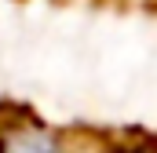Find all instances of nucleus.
<instances>
[{
  "label": "nucleus",
  "instance_id": "obj_1",
  "mask_svg": "<svg viewBox=\"0 0 157 153\" xmlns=\"http://www.w3.org/2000/svg\"><path fill=\"white\" fill-rule=\"evenodd\" d=\"M4 153H77L70 150V142L55 131V128H48V124H40L33 117H22V120H4Z\"/></svg>",
  "mask_w": 157,
  "mask_h": 153
}]
</instances>
